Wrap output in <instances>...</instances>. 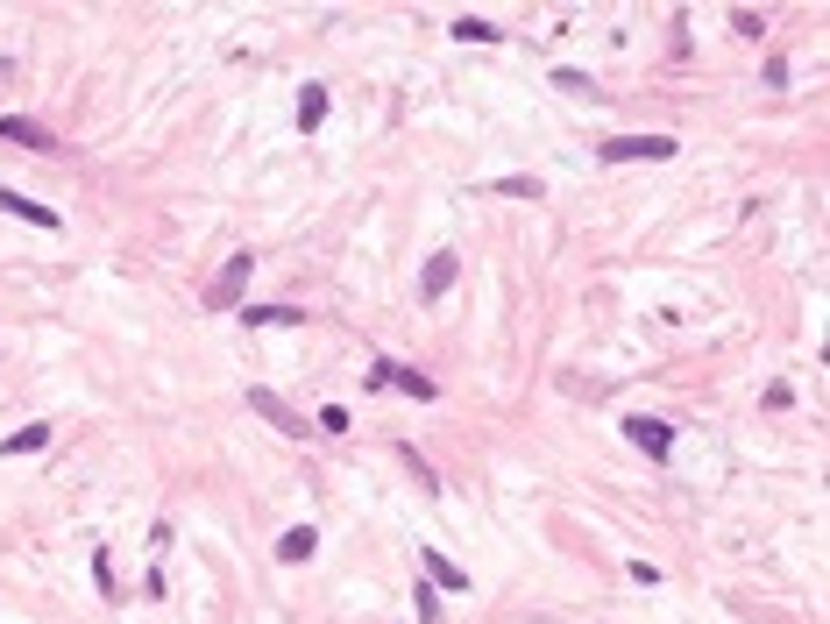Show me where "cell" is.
<instances>
[{
	"mask_svg": "<svg viewBox=\"0 0 830 624\" xmlns=\"http://www.w3.org/2000/svg\"><path fill=\"white\" fill-rule=\"evenodd\" d=\"M674 149H682L674 135H611L603 142V164H667Z\"/></svg>",
	"mask_w": 830,
	"mask_h": 624,
	"instance_id": "1",
	"label": "cell"
},
{
	"mask_svg": "<svg viewBox=\"0 0 830 624\" xmlns=\"http://www.w3.org/2000/svg\"><path fill=\"white\" fill-rule=\"evenodd\" d=\"M249 270H256V256L242 249V256H228V263H220V277L206 284V305L213 312H235L242 305V291H249Z\"/></svg>",
	"mask_w": 830,
	"mask_h": 624,
	"instance_id": "2",
	"label": "cell"
},
{
	"mask_svg": "<svg viewBox=\"0 0 830 624\" xmlns=\"http://www.w3.org/2000/svg\"><path fill=\"white\" fill-rule=\"evenodd\" d=\"M384 383H391V390H405V398H419V405H433V398H440V383H433V376H419V369H405V362H376V369H369V390H384Z\"/></svg>",
	"mask_w": 830,
	"mask_h": 624,
	"instance_id": "3",
	"label": "cell"
},
{
	"mask_svg": "<svg viewBox=\"0 0 830 624\" xmlns=\"http://www.w3.org/2000/svg\"><path fill=\"white\" fill-rule=\"evenodd\" d=\"M625 440H632L639 454L667 461V447H674V426H667V419H646V412H632V419H625Z\"/></svg>",
	"mask_w": 830,
	"mask_h": 624,
	"instance_id": "4",
	"label": "cell"
},
{
	"mask_svg": "<svg viewBox=\"0 0 830 624\" xmlns=\"http://www.w3.org/2000/svg\"><path fill=\"white\" fill-rule=\"evenodd\" d=\"M249 405H256V412H263V419H270L277 433H291V440H298V433H313L306 419H298V412H291V405L277 398V390H249Z\"/></svg>",
	"mask_w": 830,
	"mask_h": 624,
	"instance_id": "5",
	"label": "cell"
},
{
	"mask_svg": "<svg viewBox=\"0 0 830 624\" xmlns=\"http://www.w3.org/2000/svg\"><path fill=\"white\" fill-rule=\"evenodd\" d=\"M0 213H15V220H36V227H57V213H50L43 199H22V192H8V185H0Z\"/></svg>",
	"mask_w": 830,
	"mask_h": 624,
	"instance_id": "6",
	"label": "cell"
},
{
	"mask_svg": "<svg viewBox=\"0 0 830 624\" xmlns=\"http://www.w3.org/2000/svg\"><path fill=\"white\" fill-rule=\"evenodd\" d=\"M43 447H50V426H43V419H36V426H22V433H8V440H0V454H8V461H15V454H43Z\"/></svg>",
	"mask_w": 830,
	"mask_h": 624,
	"instance_id": "7",
	"label": "cell"
},
{
	"mask_svg": "<svg viewBox=\"0 0 830 624\" xmlns=\"http://www.w3.org/2000/svg\"><path fill=\"white\" fill-rule=\"evenodd\" d=\"M242 320H249V327H298L306 312H298V305H249Z\"/></svg>",
	"mask_w": 830,
	"mask_h": 624,
	"instance_id": "8",
	"label": "cell"
},
{
	"mask_svg": "<svg viewBox=\"0 0 830 624\" xmlns=\"http://www.w3.org/2000/svg\"><path fill=\"white\" fill-rule=\"evenodd\" d=\"M313 546H320V532H313V525H291V532L277 539V554H284V561H313Z\"/></svg>",
	"mask_w": 830,
	"mask_h": 624,
	"instance_id": "9",
	"label": "cell"
},
{
	"mask_svg": "<svg viewBox=\"0 0 830 624\" xmlns=\"http://www.w3.org/2000/svg\"><path fill=\"white\" fill-rule=\"evenodd\" d=\"M0 135H8V142H22V149H50V128L22 121V114H8V121H0Z\"/></svg>",
	"mask_w": 830,
	"mask_h": 624,
	"instance_id": "10",
	"label": "cell"
},
{
	"mask_svg": "<svg viewBox=\"0 0 830 624\" xmlns=\"http://www.w3.org/2000/svg\"><path fill=\"white\" fill-rule=\"evenodd\" d=\"M426 575H433L440 589H469V575H462L455 561H447V554H440V546H426Z\"/></svg>",
	"mask_w": 830,
	"mask_h": 624,
	"instance_id": "11",
	"label": "cell"
},
{
	"mask_svg": "<svg viewBox=\"0 0 830 624\" xmlns=\"http://www.w3.org/2000/svg\"><path fill=\"white\" fill-rule=\"evenodd\" d=\"M320 121H327V86H306V93H298V128L313 135Z\"/></svg>",
	"mask_w": 830,
	"mask_h": 624,
	"instance_id": "12",
	"label": "cell"
},
{
	"mask_svg": "<svg viewBox=\"0 0 830 624\" xmlns=\"http://www.w3.org/2000/svg\"><path fill=\"white\" fill-rule=\"evenodd\" d=\"M455 270H462V263H455V256H447V249H440V256L426 263V277H419V284H426V298H440L447 284H455Z\"/></svg>",
	"mask_w": 830,
	"mask_h": 624,
	"instance_id": "13",
	"label": "cell"
},
{
	"mask_svg": "<svg viewBox=\"0 0 830 624\" xmlns=\"http://www.w3.org/2000/svg\"><path fill=\"white\" fill-rule=\"evenodd\" d=\"M455 36H462V43H497L504 29H497V22H483V15H462V22H455Z\"/></svg>",
	"mask_w": 830,
	"mask_h": 624,
	"instance_id": "14",
	"label": "cell"
},
{
	"mask_svg": "<svg viewBox=\"0 0 830 624\" xmlns=\"http://www.w3.org/2000/svg\"><path fill=\"white\" fill-rule=\"evenodd\" d=\"M490 192H497V199H540L547 185H540V178H497Z\"/></svg>",
	"mask_w": 830,
	"mask_h": 624,
	"instance_id": "15",
	"label": "cell"
},
{
	"mask_svg": "<svg viewBox=\"0 0 830 624\" xmlns=\"http://www.w3.org/2000/svg\"><path fill=\"white\" fill-rule=\"evenodd\" d=\"M412 603H419V624H440V596H433V589H426V582H419V589H412Z\"/></svg>",
	"mask_w": 830,
	"mask_h": 624,
	"instance_id": "16",
	"label": "cell"
},
{
	"mask_svg": "<svg viewBox=\"0 0 830 624\" xmlns=\"http://www.w3.org/2000/svg\"><path fill=\"white\" fill-rule=\"evenodd\" d=\"M313 433H348V412H341V405H327V412L313 419Z\"/></svg>",
	"mask_w": 830,
	"mask_h": 624,
	"instance_id": "17",
	"label": "cell"
},
{
	"mask_svg": "<svg viewBox=\"0 0 830 624\" xmlns=\"http://www.w3.org/2000/svg\"><path fill=\"white\" fill-rule=\"evenodd\" d=\"M554 86H561V93H596V86H589V71H554Z\"/></svg>",
	"mask_w": 830,
	"mask_h": 624,
	"instance_id": "18",
	"label": "cell"
},
{
	"mask_svg": "<svg viewBox=\"0 0 830 624\" xmlns=\"http://www.w3.org/2000/svg\"><path fill=\"white\" fill-rule=\"evenodd\" d=\"M731 29H738V36H767V22L752 15V8H738V15H731Z\"/></svg>",
	"mask_w": 830,
	"mask_h": 624,
	"instance_id": "19",
	"label": "cell"
}]
</instances>
